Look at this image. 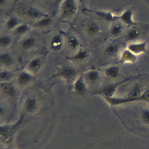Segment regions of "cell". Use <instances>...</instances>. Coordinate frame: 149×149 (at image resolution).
<instances>
[{
	"instance_id": "obj_1",
	"label": "cell",
	"mask_w": 149,
	"mask_h": 149,
	"mask_svg": "<svg viewBox=\"0 0 149 149\" xmlns=\"http://www.w3.org/2000/svg\"><path fill=\"white\" fill-rule=\"evenodd\" d=\"M76 0H63L59 9V17L61 19H67L73 16L77 10Z\"/></svg>"
},
{
	"instance_id": "obj_2",
	"label": "cell",
	"mask_w": 149,
	"mask_h": 149,
	"mask_svg": "<svg viewBox=\"0 0 149 149\" xmlns=\"http://www.w3.org/2000/svg\"><path fill=\"white\" fill-rule=\"evenodd\" d=\"M78 72L77 70L72 66L64 65L61 67L56 72L54 76L61 78L66 83L74 81L77 79Z\"/></svg>"
},
{
	"instance_id": "obj_3",
	"label": "cell",
	"mask_w": 149,
	"mask_h": 149,
	"mask_svg": "<svg viewBox=\"0 0 149 149\" xmlns=\"http://www.w3.org/2000/svg\"><path fill=\"white\" fill-rule=\"evenodd\" d=\"M40 106V101L36 95H30L28 97L23 104L24 110L26 112L30 114L36 113Z\"/></svg>"
},
{
	"instance_id": "obj_4",
	"label": "cell",
	"mask_w": 149,
	"mask_h": 149,
	"mask_svg": "<svg viewBox=\"0 0 149 149\" xmlns=\"http://www.w3.org/2000/svg\"><path fill=\"white\" fill-rule=\"evenodd\" d=\"M23 14L26 17L36 21L48 15L39 9L34 6H28L24 8L23 11Z\"/></svg>"
},
{
	"instance_id": "obj_5",
	"label": "cell",
	"mask_w": 149,
	"mask_h": 149,
	"mask_svg": "<svg viewBox=\"0 0 149 149\" xmlns=\"http://www.w3.org/2000/svg\"><path fill=\"white\" fill-rule=\"evenodd\" d=\"M83 77L87 86L95 85L101 78V73L97 69H90L86 72Z\"/></svg>"
},
{
	"instance_id": "obj_6",
	"label": "cell",
	"mask_w": 149,
	"mask_h": 149,
	"mask_svg": "<svg viewBox=\"0 0 149 149\" xmlns=\"http://www.w3.org/2000/svg\"><path fill=\"white\" fill-rule=\"evenodd\" d=\"M1 91L5 97L10 99H14L16 97V90L15 86L10 82H1Z\"/></svg>"
},
{
	"instance_id": "obj_7",
	"label": "cell",
	"mask_w": 149,
	"mask_h": 149,
	"mask_svg": "<svg viewBox=\"0 0 149 149\" xmlns=\"http://www.w3.org/2000/svg\"><path fill=\"white\" fill-rule=\"evenodd\" d=\"M149 38L141 42H129L127 46V48L136 55L147 52V47Z\"/></svg>"
},
{
	"instance_id": "obj_8",
	"label": "cell",
	"mask_w": 149,
	"mask_h": 149,
	"mask_svg": "<svg viewBox=\"0 0 149 149\" xmlns=\"http://www.w3.org/2000/svg\"><path fill=\"white\" fill-rule=\"evenodd\" d=\"M33 78L32 73L27 70H24L18 74L16 77V83L19 87H25L33 81Z\"/></svg>"
},
{
	"instance_id": "obj_9",
	"label": "cell",
	"mask_w": 149,
	"mask_h": 149,
	"mask_svg": "<svg viewBox=\"0 0 149 149\" xmlns=\"http://www.w3.org/2000/svg\"><path fill=\"white\" fill-rule=\"evenodd\" d=\"M74 91L79 95H84L87 93V85L84 80L83 75L77 77L73 84Z\"/></svg>"
},
{
	"instance_id": "obj_10",
	"label": "cell",
	"mask_w": 149,
	"mask_h": 149,
	"mask_svg": "<svg viewBox=\"0 0 149 149\" xmlns=\"http://www.w3.org/2000/svg\"><path fill=\"white\" fill-rule=\"evenodd\" d=\"M87 12H91L97 15L98 17L101 19L102 20L113 23L119 20V15H116L113 13L111 12H106L102 10H90L86 9Z\"/></svg>"
},
{
	"instance_id": "obj_11",
	"label": "cell",
	"mask_w": 149,
	"mask_h": 149,
	"mask_svg": "<svg viewBox=\"0 0 149 149\" xmlns=\"http://www.w3.org/2000/svg\"><path fill=\"white\" fill-rule=\"evenodd\" d=\"M84 31L87 36H94L100 32L101 27L97 22L94 20H89L85 23Z\"/></svg>"
},
{
	"instance_id": "obj_12",
	"label": "cell",
	"mask_w": 149,
	"mask_h": 149,
	"mask_svg": "<svg viewBox=\"0 0 149 149\" xmlns=\"http://www.w3.org/2000/svg\"><path fill=\"white\" fill-rule=\"evenodd\" d=\"M133 10L127 9L119 15V20L127 26H134L137 23L133 20Z\"/></svg>"
},
{
	"instance_id": "obj_13",
	"label": "cell",
	"mask_w": 149,
	"mask_h": 149,
	"mask_svg": "<svg viewBox=\"0 0 149 149\" xmlns=\"http://www.w3.org/2000/svg\"><path fill=\"white\" fill-rule=\"evenodd\" d=\"M120 50V45L116 41L109 43L104 49V55L108 58H115Z\"/></svg>"
},
{
	"instance_id": "obj_14",
	"label": "cell",
	"mask_w": 149,
	"mask_h": 149,
	"mask_svg": "<svg viewBox=\"0 0 149 149\" xmlns=\"http://www.w3.org/2000/svg\"><path fill=\"white\" fill-rule=\"evenodd\" d=\"M42 66V61L40 57H36L31 59L26 65V70L33 74L37 73Z\"/></svg>"
},
{
	"instance_id": "obj_15",
	"label": "cell",
	"mask_w": 149,
	"mask_h": 149,
	"mask_svg": "<svg viewBox=\"0 0 149 149\" xmlns=\"http://www.w3.org/2000/svg\"><path fill=\"white\" fill-rule=\"evenodd\" d=\"M37 40L32 36H25L19 42L20 48L23 51H29L32 49L36 44Z\"/></svg>"
},
{
	"instance_id": "obj_16",
	"label": "cell",
	"mask_w": 149,
	"mask_h": 149,
	"mask_svg": "<svg viewBox=\"0 0 149 149\" xmlns=\"http://www.w3.org/2000/svg\"><path fill=\"white\" fill-rule=\"evenodd\" d=\"M137 60V55L134 54L133 52L126 48L124 49L120 56L119 62L120 63H134Z\"/></svg>"
},
{
	"instance_id": "obj_17",
	"label": "cell",
	"mask_w": 149,
	"mask_h": 149,
	"mask_svg": "<svg viewBox=\"0 0 149 149\" xmlns=\"http://www.w3.org/2000/svg\"><path fill=\"white\" fill-rule=\"evenodd\" d=\"M15 62L13 55L9 52H2L0 54V64L3 68H8L12 66Z\"/></svg>"
},
{
	"instance_id": "obj_18",
	"label": "cell",
	"mask_w": 149,
	"mask_h": 149,
	"mask_svg": "<svg viewBox=\"0 0 149 149\" xmlns=\"http://www.w3.org/2000/svg\"><path fill=\"white\" fill-rule=\"evenodd\" d=\"M127 80H125L122 82L119 83H109L107 85H105L102 89L101 93L103 95L104 98H110L112 97L118 88V87L122 83H123L125 81Z\"/></svg>"
},
{
	"instance_id": "obj_19",
	"label": "cell",
	"mask_w": 149,
	"mask_h": 149,
	"mask_svg": "<svg viewBox=\"0 0 149 149\" xmlns=\"http://www.w3.org/2000/svg\"><path fill=\"white\" fill-rule=\"evenodd\" d=\"M141 34L140 30L134 27L129 29L125 34V40L129 42H137L140 37Z\"/></svg>"
},
{
	"instance_id": "obj_20",
	"label": "cell",
	"mask_w": 149,
	"mask_h": 149,
	"mask_svg": "<svg viewBox=\"0 0 149 149\" xmlns=\"http://www.w3.org/2000/svg\"><path fill=\"white\" fill-rule=\"evenodd\" d=\"M64 44L63 38L60 34H55L50 40V47L54 51H59L62 49Z\"/></svg>"
},
{
	"instance_id": "obj_21",
	"label": "cell",
	"mask_w": 149,
	"mask_h": 149,
	"mask_svg": "<svg viewBox=\"0 0 149 149\" xmlns=\"http://www.w3.org/2000/svg\"><path fill=\"white\" fill-rule=\"evenodd\" d=\"M104 74L108 79H116L120 74V69L117 65L109 66L104 69Z\"/></svg>"
},
{
	"instance_id": "obj_22",
	"label": "cell",
	"mask_w": 149,
	"mask_h": 149,
	"mask_svg": "<svg viewBox=\"0 0 149 149\" xmlns=\"http://www.w3.org/2000/svg\"><path fill=\"white\" fill-rule=\"evenodd\" d=\"M88 58V52L84 49H79L78 51L75 52L74 54L70 57V59L73 61H75L77 62L81 63L86 61Z\"/></svg>"
},
{
	"instance_id": "obj_23",
	"label": "cell",
	"mask_w": 149,
	"mask_h": 149,
	"mask_svg": "<svg viewBox=\"0 0 149 149\" xmlns=\"http://www.w3.org/2000/svg\"><path fill=\"white\" fill-rule=\"evenodd\" d=\"M66 44L69 49L76 52L79 49V48L80 47V42L77 37H76L74 36L71 35L67 37Z\"/></svg>"
},
{
	"instance_id": "obj_24",
	"label": "cell",
	"mask_w": 149,
	"mask_h": 149,
	"mask_svg": "<svg viewBox=\"0 0 149 149\" xmlns=\"http://www.w3.org/2000/svg\"><path fill=\"white\" fill-rule=\"evenodd\" d=\"M123 29H124V26L123 24L121 23L120 22H118L116 21L112 23L110 27V30H109L110 34L113 37H117L122 34V33L123 31Z\"/></svg>"
},
{
	"instance_id": "obj_25",
	"label": "cell",
	"mask_w": 149,
	"mask_h": 149,
	"mask_svg": "<svg viewBox=\"0 0 149 149\" xmlns=\"http://www.w3.org/2000/svg\"><path fill=\"white\" fill-rule=\"evenodd\" d=\"M52 22V19L49 17V15L47 16H44L38 20L36 21L34 23V26L37 28L42 29V28H46L48 26H49Z\"/></svg>"
},
{
	"instance_id": "obj_26",
	"label": "cell",
	"mask_w": 149,
	"mask_h": 149,
	"mask_svg": "<svg viewBox=\"0 0 149 149\" xmlns=\"http://www.w3.org/2000/svg\"><path fill=\"white\" fill-rule=\"evenodd\" d=\"M20 24L19 19L16 17L12 16L6 20L5 27L9 30H14Z\"/></svg>"
},
{
	"instance_id": "obj_27",
	"label": "cell",
	"mask_w": 149,
	"mask_h": 149,
	"mask_svg": "<svg viewBox=\"0 0 149 149\" xmlns=\"http://www.w3.org/2000/svg\"><path fill=\"white\" fill-rule=\"evenodd\" d=\"M12 42V38L8 34H1L0 37V46L2 49L9 48Z\"/></svg>"
},
{
	"instance_id": "obj_28",
	"label": "cell",
	"mask_w": 149,
	"mask_h": 149,
	"mask_svg": "<svg viewBox=\"0 0 149 149\" xmlns=\"http://www.w3.org/2000/svg\"><path fill=\"white\" fill-rule=\"evenodd\" d=\"M13 74L8 69L3 68L0 72V80L1 82L10 81L13 78Z\"/></svg>"
},
{
	"instance_id": "obj_29",
	"label": "cell",
	"mask_w": 149,
	"mask_h": 149,
	"mask_svg": "<svg viewBox=\"0 0 149 149\" xmlns=\"http://www.w3.org/2000/svg\"><path fill=\"white\" fill-rule=\"evenodd\" d=\"M30 27L29 24L25 23H20L14 30V33L17 36H23L27 33Z\"/></svg>"
},
{
	"instance_id": "obj_30",
	"label": "cell",
	"mask_w": 149,
	"mask_h": 149,
	"mask_svg": "<svg viewBox=\"0 0 149 149\" xmlns=\"http://www.w3.org/2000/svg\"><path fill=\"white\" fill-rule=\"evenodd\" d=\"M140 118L143 123L149 126V108L141 109L140 112Z\"/></svg>"
},
{
	"instance_id": "obj_31",
	"label": "cell",
	"mask_w": 149,
	"mask_h": 149,
	"mask_svg": "<svg viewBox=\"0 0 149 149\" xmlns=\"http://www.w3.org/2000/svg\"><path fill=\"white\" fill-rule=\"evenodd\" d=\"M142 101H145L149 102V90L143 93V94L141 95Z\"/></svg>"
},
{
	"instance_id": "obj_32",
	"label": "cell",
	"mask_w": 149,
	"mask_h": 149,
	"mask_svg": "<svg viewBox=\"0 0 149 149\" xmlns=\"http://www.w3.org/2000/svg\"><path fill=\"white\" fill-rule=\"evenodd\" d=\"M8 0H0V6L1 7H3L5 6V5H6V4L8 3Z\"/></svg>"
},
{
	"instance_id": "obj_33",
	"label": "cell",
	"mask_w": 149,
	"mask_h": 149,
	"mask_svg": "<svg viewBox=\"0 0 149 149\" xmlns=\"http://www.w3.org/2000/svg\"><path fill=\"white\" fill-rule=\"evenodd\" d=\"M77 2V3L79 5H80V6H83L85 4V2H86V0H76Z\"/></svg>"
},
{
	"instance_id": "obj_34",
	"label": "cell",
	"mask_w": 149,
	"mask_h": 149,
	"mask_svg": "<svg viewBox=\"0 0 149 149\" xmlns=\"http://www.w3.org/2000/svg\"><path fill=\"white\" fill-rule=\"evenodd\" d=\"M4 149H11V148H4Z\"/></svg>"
}]
</instances>
